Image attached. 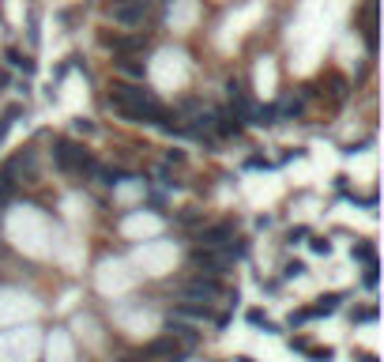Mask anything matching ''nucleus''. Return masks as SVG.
I'll return each instance as SVG.
<instances>
[{"label":"nucleus","instance_id":"nucleus-1","mask_svg":"<svg viewBox=\"0 0 384 362\" xmlns=\"http://www.w3.org/2000/svg\"><path fill=\"white\" fill-rule=\"evenodd\" d=\"M106 106L114 110L121 121H132V125H151V121H162V114H166L162 102H158L151 91H144L139 83H128V80L109 83Z\"/></svg>","mask_w":384,"mask_h":362},{"label":"nucleus","instance_id":"nucleus-2","mask_svg":"<svg viewBox=\"0 0 384 362\" xmlns=\"http://www.w3.org/2000/svg\"><path fill=\"white\" fill-rule=\"evenodd\" d=\"M53 159H57V166H61L64 174H72V178H91V174H98L95 155H91L87 147L64 140V136H61L57 144H53Z\"/></svg>","mask_w":384,"mask_h":362},{"label":"nucleus","instance_id":"nucleus-3","mask_svg":"<svg viewBox=\"0 0 384 362\" xmlns=\"http://www.w3.org/2000/svg\"><path fill=\"white\" fill-rule=\"evenodd\" d=\"M106 15L117 27H139L147 15H151V0H109Z\"/></svg>","mask_w":384,"mask_h":362},{"label":"nucleus","instance_id":"nucleus-4","mask_svg":"<svg viewBox=\"0 0 384 362\" xmlns=\"http://www.w3.org/2000/svg\"><path fill=\"white\" fill-rule=\"evenodd\" d=\"M238 234H233L230 223H215V227H203L200 234V249H215V253H226V257H238L241 246H233Z\"/></svg>","mask_w":384,"mask_h":362},{"label":"nucleus","instance_id":"nucleus-5","mask_svg":"<svg viewBox=\"0 0 384 362\" xmlns=\"http://www.w3.org/2000/svg\"><path fill=\"white\" fill-rule=\"evenodd\" d=\"M102 45H106V50H114L117 57H136V53L151 50V34H144V31H132V34H102Z\"/></svg>","mask_w":384,"mask_h":362},{"label":"nucleus","instance_id":"nucleus-6","mask_svg":"<svg viewBox=\"0 0 384 362\" xmlns=\"http://www.w3.org/2000/svg\"><path fill=\"white\" fill-rule=\"evenodd\" d=\"M192 264L203 268L200 276H208V280H219V276L230 268V257H226V253H215V249H200V246H196V249H192Z\"/></svg>","mask_w":384,"mask_h":362},{"label":"nucleus","instance_id":"nucleus-7","mask_svg":"<svg viewBox=\"0 0 384 362\" xmlns=\"http://www.w3.org/2000/svg\"><path fill=\"white\" fill-rule=\"evenodd\" d=\"M222 294V287L219 280H208V276H200V280H192V283H185L181 287V299H189V302H203V310L215 302Z\"/></svg>","mask_w":384,"mask_h":362},{"label":"nucleus","instance_id":"nucleus-8","mask_svg":"<svg viewBox=\"0 0 384 362\" xmlns=\"http://www.w3.org/2000/svg\"><path fill=\"white\" fill-rule=\"evenodd\" d=\"M362 34H365V45L377 50V27H373V0L362 8Z\"/></svg>","mask_w":384,"mask_h":362},{"label":"nucleus","instance_id":"nucleus-9","mask_svg":"<svg viewBox=\"0 0 384 362\" xmlns=\"http://www.w3.org/2000/svg\"><path fill=\"white\" fill-rule=\"evenodd\" d=\"M117 68H121V76H128V83H132V80H144V64H139L136 57H121Z\"/></svg>","mask_w":384,"mask_h":362},{"label":"nucleus","instance_id":"nucleus-10","mask_svg":"<svg viewBox=\"0 0 384 362\" xmlns=\"http://www.w3.org/2000/svg\"><path fill=\"white\" fill-rule=\"evenodd\" d=\"M219 133L222 136H233V133H241V121H238V114H219Z\"/></svg>","mask_w":384,"mask_h":362},{"label":"nucleus","instance_id":"nucleus-11","mask_svg":"<svg viewBox=\"0 0 384 362\" xmlns=\"http://www.w3.org/2000/svg\"><path fill=\"white\" fill-rule=\"evenodd\" d=\"M313 249H316V253H328L332 246H328V238H313Z\"/></svg>","mask_w":384,"mask_h":362},{"label":"nucleus","instance_id":"nucleus-12","mask_svg":"<svg viewBox=\"0 0 384 362\" xmlns=\"http://www.w3.org/2000/svg\"><path fill=\"white\" fill-rule=\"evenodd\" d=\"M362 362H377V359H373V355H362Z\"/></svg>","mask_w":384,"mask_h":362}]
</instances>
